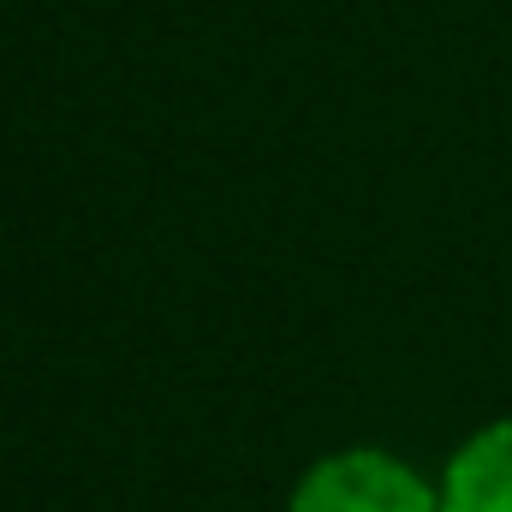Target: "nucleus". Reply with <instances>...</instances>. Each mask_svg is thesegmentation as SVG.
<instances>
[{"instance_id": "1", "label": "nucleus", "mask_w": 512, "mask_h": 512, "mask_svg": "<svg viewBox=\"0 0 512 512\" xmlns=\"http://www.w3.org/2000/svg\"><path fill=\"white\" fill-rule=\"evenodd\" d=\"M286 512H441V483L382 447H340L292 483Z\"/></svg>"}, {"instance_id": "2", "label": "nucleus", "mask_w": 512, "mask_h": 512, "mask_svg": "<svg viewBox=\"0 0 512 512\" xmlns=\"http://www.w3.org/2000/svg\"><path fill=\"white\" fill-rule=\"evenodd\" d=\"M441 512H512V417L483 423L441 471Z\"/></svg>"}]
</instances>
